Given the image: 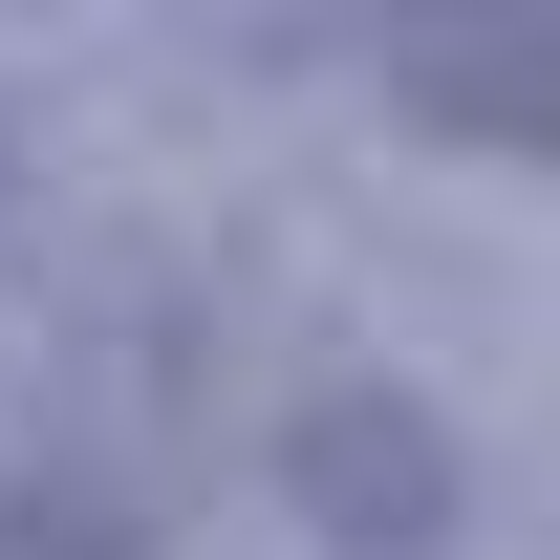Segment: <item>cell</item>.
Returning a JSON list of instances; mask_svg holds the SVG:
<instances>
[{
  "instance_id": "cell-2",
  "label": "cell",
  "mask_w": 560,
  "mask_h": 560,
  "mask_svg": "<svg viewBox=\"0 0 560 560\" xmlns=\"http://www.w3.org/2000/svg\"><path fill=\"white\" fill-rule=\"evenodd\" d=\"M0 560H151V517L108 475H66V453H44V475H0Z\"/></svg>"
},
{
  "instance_id": "cell-1",
  "label": "cell",
  "mask_w": 560,
  "mask_h": 560,
  "mask_svg": "<svg viewBox=\"0 0 560 560\" xmlns=\"http://www.w3.org/2000/svg\"><path fill=\"white\" fill-rule=\"evenodd\" d=\"M280 517L324 560H453L475 453H453L431 388H302V410H280Z\"/></svg>"
}]
</instances>
